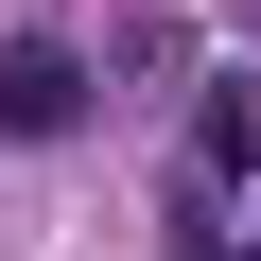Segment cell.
Segmentation results:
<instances>
[{
  "mask_svg": "<svg viewBox=\"0 0 261 261\" xmlns=\"http://www.w3.org/2000/svg\"><path fill=\"white\" fill-rule=\"evenodd\" d=\"M244 192H261V87L209 70V105H192V209H244Z\"/></svg>",
  "mask_w": 261,
  "mask_h": 261,
  "instance_id": "obj_1",
  "label": "cell"
},
{
  "mask_svg": "<svg viewBox=\"0 0 261 261\" xmlns=\"http://www.w3.org/2000/svg\"><path fill=\"white\" fill-rule=\"evenodd\" d=\"M70 122H87V70L53 35H0V140H70Z\"/></svg>",
  "mask_w": 261,
  "mask_h": 261,
  "instance_id": "obj_2",
  "label": "cell"
}]
</instances>
